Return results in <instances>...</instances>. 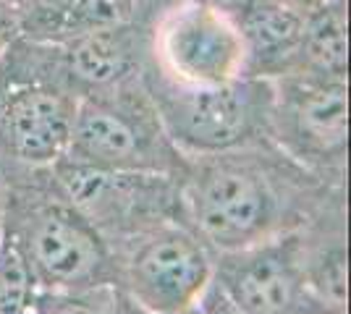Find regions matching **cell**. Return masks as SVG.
<instances>
[{
    "label": "cell",
    "instance_id": "obj_9",
    "mask_svg": "<svg viewBox=\"0 0 351 314\" xmlns=\"http://www.w3.org/2000/svg\"><path fill=\"white\" fill-rule=\"evenodd\" d=\"M215 280L247 314H293L307 296V265L291 239H265L220 254Z\"/></svg>",
    "mask_w": 351,
    "mask_h": 314
},
{
    "label": "cell",
    "instance_id": "obj_13",
    "mask_svg": "<svg viewBox=\"0 0 351 314\" xmlns=\"http://www.w3.org/2000/svg\"><path fill=\"white\" fill-rule=\"evenodd\" d=\"M346 16L341 0H325L307 14L299 66L293 74L346 76Z\"/></svg>",
    "mask_w": 351,
    "mask_h": 314
},
{
    "label": "cell",
    "instance_id": "obj_12",
    "mask_svg": "<svg viewBox=\"0 0 351 314\" xmlns=\"http://www.w3.org/2000/svg\"><path fill=\"white\" fill-rule=\"evenodd\" d=\"M60 63L79 92L103 90L139 71V40L132 24H113L56 45Z\"/></svg>",
    "mask_w": 351,
    "mask_h": 314
},
{
    "label": "cell",
    "instance_id": "obj_15",
    "mask_svg": "<svg viewBox=\"0 0 351 314\" xmlns=\"http://www.w3.org/2000/svg\"><path fill=\"white\" fill-rule=\"evenodd\" d=\"M118 299L108 293V285L89 291L47 293L40 299L37 314H118Z\"/></svg>",
    "mask_w": 351,
    "mask_h": 314
},
{
    "label": "cell",
    "instance_id": "obj_18",
    "mask_svg": "<svg viewBox=\"0 0 351 314\" xmlns=\"http://www.w3.org/2000/svg\"><path fill=\"white\" fill-rule=\"evenodd\" d=\"M293 314H343V309H336V306H325V304H304L302 301V306L296 309Z\"/></svg>",
    "mask_w": 351,
    "mask_h": 314
},
{
    "label": "cell",
    "instance_id": "obj_10",
    "mask_svg": "<svg viewBox=\"0 0 351 314\" xmlns=\"http://www.w3.org/2000/svg\"><path fill=\"white\" fill-rule=\"evenodd\" d=\"M231 16L247 45V76L280 79L296 71L307 24L304 11L283 0H249Z\"/></svg>",
    "mask_w": 351,
    "mask_h": 314
},
{
    "label": "cell",
    "instance_id": "obj_8",
    "mask_svg": "<svg viewBox=\"0 0 351 314\" xmlns=\"http://www.w3.org/2000/svg\"><path fill=\"white\" fill-rule=\"evenodd\" d=\"M346 76H280L273 103L270 131L315 157H336L346 147Z\"/></svg>",
    "mask_w": 351,
    "mask_h": 314
},
{
    "label": "cell",
    "instance_id": "obj_2",
    "mask_svg": "<svg viewBox=\"0 0 351 314\" xmlns=\"http://www.w3.org/2000/svg\"><path fill=\"white\" fill-rule=\"evenodd\" d=\"M165 134L178 152L220 155L244 150L270 131L273 79L239 76L223 84H178L152 68L142 74Z\"/></svg>",
    "mask_w": 351,
    "mask_h": 314
},
{
    "label": "cell",
    "instance_id": "obj_4",
    "mask_svg": "<svg viewBox=\"0 0 351 314\" xmlns=\"http://www.w3.org/2000/svg\"><path fill=\"white\" fill-rule=\"evenodd\" d=\"M197 236L220 254L273 239L283 220V196L270 168L241 150L205 155L186 189Z\"/></svg>",
    "mask_w": 351,
    "mask_h": 314
},
{
    "label": "cell",
    "instance_id": "obj_19",
    "mask_svg": "<svg viewBox=\"0 0 351 314\" xmlns=\"http://www.w3.org/2000/svg\"><path fill=\"white\" fill-rule=\"evenodd\" d=\"M283 3H289V5H293V8H299V11L309 14V11H315L317 5H322L325 0H283Z\"/></svg>",
    "mask_w": 351,
    "mask_h": 314
},
{
    "label": "cell",
    "instance_id": "obj_16",
    "mask_svg": "<svg viewBox=\"0 0 351 314\" xmlns=\"http://www.w3.org/2000/svg\"><path fill=\"white\" fill-rule=\"evenodd\" d=\"M194 314H247V312H244V309L223 291V285L213 278L210 285L205 288V293L194 304Z\"/></svg>",
    "mask_w": 351,
    "mask_h": 314
},
{
    "label": "cell",
    "instance_id": "obj_11",
    "mask_svg": "<svg viewBox=\"0 0 351 314\" xmlns=\"http://www.w3.org/2000/svg\"><path fill=\"white\" fill-rule=\"evenodd\" d=\"M136 0H24L11 5L21 40L63 45L87 31L129 21Z\"/></svg>",
    "mask_w": 351,
    "mask_h": 314
},
{
    "label": "cell",
    "instance_id": "obj_5",
    "mask_svg": "<svg viewBox=\"0 0 351 314\" xmlns=\"http://www.w3.org/2000/svg\"><path fill=\"white\" fill-rule=\"evenodd\" d=\"M8 236L19 244L37 285L53 293L110 285L118 275L97 225L69 199L27 205Z\"/></svg>",
    "mask_w": 351,
    "mask_h": 314
},
{
    "label": "cell",
    "instance_id": "obj_1",
    "mask_svg": "<svg viewBox=\"0 0 351 314\" xmlns=\"http://www.w3.org/2000/svg\"><path fill=\"white\" fill-rule=\"evenodd\" d=\"M79 94L58 47L16 37L0 55V147L32 168L60 163Z\"/></svg>",
    "mask_w": 351,
    "mask_h": 314
},
{
    "label": "cell",
    "instance_id": "obj_14",
    "mask_svg": "<svg viewBox=\"0 0 351 314\" xmlns=\"http://www.w3.org/2000/svg\"><path fill=\"white\" fill-rule=\"evenodd\" d=\"M37 288L19 244L8 233L0 236V314H37Z\"/></svg>",
    "mask_w": 351,
    "mask_h": 314
},
{
    "label": "cell",
    "instance_id": "obj_3",
    "mask_svg": "<svg viewBox=\"0 0 351 314\" xmlns=\"http://www.w3.org/2000/svg\"><path fill=\"white\" fill-rule=\"evenodd\" d=\"M176 155L142 74L79 94L63 160L110 173H168Z\"/></svg>",
    "mask_w": 351,
    "mask_h": 314
},
{
    "label": "cell",
    "instance_id": "obj_21",
    "mask_svg": "<svg viewBox=\"0 0 351 314\" xmlns=\"http://www.w3.org/2000/svg\"><path fill=\"white\" fill-rule=\"evenodd\" d=\"M184 314H194V309H189V312H184Z\"/></svg>",
    "mask_w": 351,
    "mask_h": 314
},
{
    "label": "cell",
    "instance_id": "obj_20",
    "mask_svg": "<svg viewBox=\"0 0 351 314\" xmlns=\"http://www.w3.org/2000/svg\"><path fill=\"white\" fill-rule=\"evenodd\" d=\"M0 3H5V5H16V3H24V0H0Z\"/></svg>",
    "mask_w": 351,
    "mask_h": 314
},
{
    "label": "cell",
    "instance_id": "obj_6",
    "mask_svg": "<svg viewBox=\"0 0 351 314\" xmlns=\"http://www.w3.org/2000/svg\"><path fill=\"white\" fill-rule=\"evenodd\" d=\"M155 68L178 84H223L247 76V45L236 18L207 0H178L152 37Z\"/></svg>",
    "mask_w": 351,
    "mask_h": 314
},
{
    "label": "cell",
    "instance_id": "obj_17",
    "mask_svg": "<svg viewBox=\"0 0 351 314\" xmlns=\"http://www.w3.org/2000/svg\"><path fill=\"white\" fill-rule=\"evenodd\" d=\"M19 37V29H16V18L11 5L0 3V55L8 50V45Z\"/></svg>",
    "mask_w": 351,
    "mask_h": 314
},
{
    "label": "cell",
    "instance_id": "obj_7",
    "mask_svg": "<svg viewBox=\"0 0 351 314\" xmlns=\"http://www.w3.org/2000/svg\"><path fill=\"white\" fill-rule=\"evenodd\" d=\"M215 275L213 249L194 228L158 223L134 241L121 280L129 299L147 314H184Z\"/></svg>",
    "mask_w": 351,
    "mask_h": 314
}]
</instances>
